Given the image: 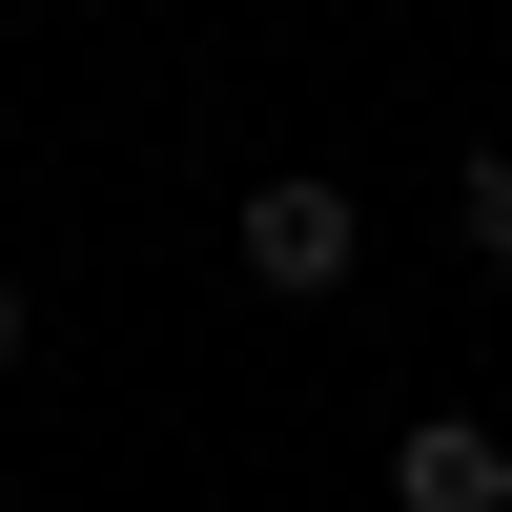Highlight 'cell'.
<instances>
[{
    "instance_id": "cell-1",
    "label": "cell",
    "mask_w": 512,
    "mask_h": 512,
    "mask_svg": "<svg viewBox=\"0 0 512 512\" xmlns=\"http://www.w3.org/2000/svg\"><path fill=\"white\" fill-rule=\"evenodd\" d=\"M226 267L267 287V308H328V287L369 267V226H349V185H308V164H287V185H246V226H226Z\"/></svg>"
},
{
    "instance_id": "cell-3",
    "label": "cell",
    "mask_w": 512,
    "mask_h": 512,
    "mask_svg": "<svg viewBox=\"0 0 512 512\" xmlns=\"http://www.w3.org/2000/svg\"><path fill=\"white\" fill-rule=\"evenodd\" d=\"M451 246L512 287V144H472V164H451Z\"/></svg>"
},
{
    "instance_id": "cell-2",
    "label": "cell",
    "mask_w": 512,
    "mask_h": 512,
    "mask_svg": "<svg viewBox=\"0 0 512 512\" xmlns=\"http://www.w3.org/2000/svg\"><path fill=\"white\" fill-rule=\"evenodd\" d=\"M390 512H512V431L492 410H410L390 431Z\"/></svg>"
},
{
    "instance_id": "cell-4",
    "label": "cell",
    "mask_w": 512,
    "mask_h": 512,
    "mask_svg": "<svg viewBox=\"0 0 512 512\" xmlns=\"http://www.w3.org/2000/svg\"><path fill=\"white\" fill-rule=\"evenodd\" d=\"M0 369H21V267H0Z\"/></svg>"
}]
</instances>
